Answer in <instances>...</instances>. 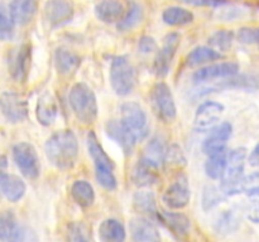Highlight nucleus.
<instances>
[{"instance_id":"nucleus-22","label":"nucleus","mask_w":259,"mask_h":242,"mask_svg":"<svg viewBox=\"0 0 259 242\" xmlns=\"http://www.w3.org/2000/svg\"><path fill=\"white\" fill-rule=\"evenodd\" d=\"M131 231L134 242H161L158 229L146 217L132 219Z\"/></svg>"},{"instance_id":"nucleus-35","label":"nucleus","mask_w":259,"mask_h":242,"mask_svg":"<svg viewBox=\"0 0 259 242\" xmlns=\"http://www.w3.org/2000/svg\"><path fill=\"white\" fill-rule=\"evenodd\" d=\"M143 20V8L139 3L132 2L120 22L116 24L120 32H129L134 29Z\"/></svg>"},{"instance_id":"nucleus-10","label":"nucleus","mask_w":259,"mask_h":242,"mask_svg":"<svg viewBox=\"0 0 259 242\" xmlns=\"http://www.w3.org/2000/svg\"><path fill=\"white\" fill-rule=\"evenodd\" d=\"M224 90H244V91H255L259 90V77L254 75H239L233 77L225 78V80L217 81L212 86H205L200 88L197 96L207 95L211 92H219Z\"/></svg>"},{"instance_id":"nucleus-34","label":"nucleus","mask_w":259,"mask_h":242,"mask_svg":"<svg viewBox=\"0 0 259 242\" xmlns=\"http://www.w3.org/2000/svg\"><path fill=\"white\" fill-rule=\"evenodd\" d=\"M166 151L167 148L163 143V139L161 136H154V138H152L148 141V144L144 148V153L142 155V158L147 159L148 161L156 164L157 166L161 168L162 165H164Z\"/></svg>"},{"instance_id":"nucleus-33","label":"nucleus","mask_w":259,"mask_h":242,"mask_svg":"<svg viewBox=\"0 0 259 242\" xmlns=\"http://www.w3.org/2000/svg\"><path fill=\"white\" fill-rule=\"evenodd\" d=\"M195 17L182 7H168L162 13V20L171 27H185L194 22Z\"/></svg>"},{"instance_id":"nucleus-20","label":"nucleus","mask_w":259,"mask_h":242,"mask_svg":"<svg viewBox=\"0 0 259 242\" xmlns=\"http://www.w3.org/2000/svg\"><path fill=\"white\" fill-rule=\"evenodd\" d=\"M159 176V166L141 158L132 169V182L138 187L153 186Z\"/></svg>"},{"instance_id":"nucleus-4","label":"nucleus","mask_w":259,"mask_h":242,"mask_svg":"<svg viewBox=\"0 0 259 242\" xmlns=\"http://www.w3.org/2000/svg\"><path fill=\"white\" fill-rule=\"evenodd\" d=\"M247 160V149L235 148L229 151L228 165L224 176L220 180V188L225 196H235L242 193V183L244 180V165Z\"/></svg>"},{"instance_id":"nucleus-7","label":"nucleus","mask_w":259,"mask_h":242,"mask_svg":"<svg viewBox=\"0 0 259 242\" xmlns=\"http://www.w3.org/2000/svg\"><path fill=\"white\" fill-rule=\"evenodd\" d=\"M120 117L121 123L136 136L137 141L144 140L148 136V116L139 103L134 101L123 103L120 107Z\"/></svg>"},{"instance_id":"nucleus-37","label":"nucleus","mask_w":259,"mask_h":242,"mask_svg":"<svg viewBox=\"0 0 259 242\" xmlns=\"http://www.w3.org/2000/svg\"><path fill=\"white\" fill-rule=\"evenodd\" d=\"M234 40V33L229 29H220L212 33L209 37L207 42H209L210 47L218 49L220 52H227L230 49Z\"/></svg>"},{"instance_id":"nucleus-19","label":"nucleus","mask_w":259,"mask_h":242,"mask_svg":"<svg viewBox=\"0 0 259 242\" xmlns=\"http://www.w3.org/2000/svg\"><path fill=\"white\" fill-rule=\"evenodd\" d=\"M19 226L12 211H5L0 217V239L2 242H28L29 234Z\"/></svg>"},{"instance_id":"nucleus-31","label":"nucleus","mask_w":259,"mask_h":242,"mask_svg":"<svg viewBox=\"0 0 259 242\" xmlns=\"http://www.w3.org/2000/svg\"><path fill=\"white\" fill-rule=\"evenodd\" d=\"M133 206L138 213L143 217H149V218H157V204L154 194L152 192L141 191L134 194Z\"/></svg>"},{"instance_id":"nucleus-3","label":"nucleus","mask_w":259,"mask_h":242,"mask_svg":"<svg viewBox=\"0 0 259 242\" xmlns=\"http://www.w3.org/2000/svg\"><path fill=\"white\" fill-rule=\"evenodd\" d=\"M68 102L73 115L81 124L90 125L95 123L99 112L98 100L90 86L82 82L73 85L68 93Z\"/></svg>"},{"instance_id":"nucleus-16","label":"nucleus","mask_w":259,"mask_h":242,"mask_svg":"<svg viewBox=\"0 0 259 242\" xmlns=\"http://www.w3.org/2000/svg\"><path fill=\"white\" fill-rule=\"evenodd\" d=\"M45 15L52 28L62 27L72 19L73 5L68 0H48L45 7Z\"/></svg>"},{"instance_id":"nucleus-42","label":"nucleus","mask_w":259,"mask_h":242,"mask_svg":"<svg viewBox=\"0 0 259 242\" xmlns=\"http://www.w3.org/2000/svg\"><path fill=\"white\" fill-rule=\"evenodd\" d=\"M68 242H91L88 228L82 223H71L67 231Z\"/></svg>"},{"instance_id":"nucleus-44","label":"nucleus","mask_w":259,"mask_h":242,"mask_svg":"<svg viewBox=\"0 0 259 242\" xmlns=\"http://www.w3.org/2000/svg\"><path fill=\"white\" fill-rule=\"evenodd\" d=\"M242 193H259V170L244 176V180L242 183Z\"/></svg>"},{"instance_id":"nucleus-28","label":"nucleus","mask_w":259,"mask_h":242,"mask_svg":"<svg viewBox=\"0 0 259 242\" xmlns=\"http://www.w3.org/2000/svg\"><path fill=\"white\" fill-rule=\"evenodd\" d=\"M81 65V58L76 53L66 49V48H58L55 52V66L58 73L63 76H68L75 72Z\"/></svg>"},{"instance_id":"nucleus-36","label":"nucleus","mask_w":259,"mask_h":242,"mask_svg":"<svg viewBox=\"0 0 259 242\" xmlns=\"http://www.w3.org/2000/svg\"><path fill=\"white\" fill-rule=\"evenodd\" d=\"M187 158L184 150L177 144H172L167 148L166 156H164V166L169 170H181L186 166Z\"/></svg>"},{"instance_id":"nucleus-26","label":"nucleus","mask_w":259,"mask_h":242,"mask_svg":"<svg viewBox=\"0 0 259 242\" xmlns=\"http://www.w3.org/2000/svg\"><path fill=\"white\" fill-rule=\"evenodd\" d=\"M58 107L56 98L51 93L46 92L39 97L35 108V115H37L38 123L45 126H50L55 123L57 117Z\"/></svg>"},{"instance_id":"nucleus-29","label":"nucleus","mask_w":259,"mask_h":242,"mask_svg":"<svg viewBox=\"0 0 259 242\" xmlns=\"http://www.w3.org/2000/svg\"><path fill=\"white\" fill-rule=\"evenodd\" d=\"M71 197L76 204L82 208H88V207L93 206L95 202V191L88 180L78 179V180L73 182L72 187H71Z\"/></svg>"},{"instance_id":"nucleus-47","label":"nucleus","mask_w":259,"mask_h":242,"mask_svg":"<svg viewBox=\"0 0 259 242\" xmlns=\"http://www.w3.org/2000/svg\"><path fill=\"white\" fill-rule=\"evenodd\" d=\"M248 161H249L250 165L259 166V143L255 145V148L253 149L250 155L248 156Z\"/></svg>"},{"instance_id":"nucleus-43","label":"nucleus","mask_w":259,"mask_h":242,"mask_svg":"<svg viewBox=\"0 0 259 242\" xmlns=\"http://www.w3.org/2000/svg\"><path fill=\"white\" fill-rule=\"evenodd\" d=\"M247 217L253 223L259 224V193L248 194Z\"/></svg>"},{"instance_id":"nucleus-11","label":"nucleus","mask_w":259,"mask_h":242,"mask_svg":"<svg viewBox=\"0 0 259 242\" xmlns=\"http://www.w3.org/2000/svg\"><path fill=\"white\" fill-rule=\"evenodd\" d=\"M191 198V189H190L189 180L186 175L180 174L174 183L168 186L164 191L163 202L171 209H182L190 203Z\"/></svg>"},{"instance_id":"nucleus-12","label":"nucleus","mask_w":259,"mask_h":242,"mask_svg":"<svg viewBox=\"0 0 259 242\" xmlns=\"http://www.w3.org/2000/svg\"><path fill=\"white\" fill-rule=\"evenodd\" d=\"M0 106L3 116L10 124L22 123L28 115L27 101L12 91H5L2 93Z\"/></svg>"},{"instance_id":"nucleus-21","label":"nucleus","mask_w":259,"mask_h":242,"mask_svg":"<svg viewBox=\"0 0 259 242\" xmlns=\"http://www.w3.org/2000/svg\"><path fill=\"white\" fill-rule=\"evenodd\" d=\"M30 60H32V45L23 44L13 57L9 67V72L12 73V77L17 82H24L27 80L30 68Z\"/></svg>"},{"instance_id":"nucleus-5","label":"nucleus","mask_w":259,"mask_h":242,"mask_svg":"<svg viewBox=\"0 0 259 242\" xmlns=\"http://www.w3.org/2000/svg\"><path fill=\"white\" fill-rule=\"evenodd\" d=\"M110 85L118 96H128L137 85V72L125 55H118L111 60Z\"/></svg>"},{"instance_id":"nucleus-13","label":"nucleus","mask_w":259,"mask_h":242,"mask_svg":"<svg viewBox=\"0 0 259 242\" xmlns=\"http://www.w3.org/2000/svg\"><path fill=\"white\" fill-rule=\"evenodd\" d=\"M224 105L218 101H205L199 107L194 116V125L197 130L206 131L211 130L214 126L219 124L223 113H224Z\"/></svg>"},{"instance_id":"nucleus-8","label":"nucleus","mask_w":259,"mask_h":242,"mask_svg":"<svg viewBox=\"0 0 259 242\" xmlns=\"http://www.w3.org/2000/svg\"><path fill=\"white\" fill-rule=\"evenodd\" d=\"M13 160L20 173L27 179L34 180L40 174V160L34 146L29 143H18L13 146Z\"/></svg>"},{"instance_id":"nucleus-46","label":"nucleus","mask_w":259,"mask_h":242,"mask_svg":"<svg viewBox=\"0 0 259 242\" xmlns=\"http://www.w3.org/2000/svg\"><path fill=\"white\" fill-rule=\"evenodd\" d=\"M187 5H194V7H222L227 4V0H179Z\"/></svg>"},{"instance_id":"nucleus-45","label":"nucleus","mask_w":259,"mask_h":242,"mask_svg":"<svg viewBox=\"0 0 259 242\" xmlns=\"http://www.w3.org/2000/svg\"><path fill=\"white\" fill-rule=\"evenodd\" d=\"M138 49L141 53L148 54V53L157 50V42L154 40V38L149 37V35H143L138 42Z\"/></svg>"},{"instance_id":"nucleus-27","label":"nucleus","mask_w":259,"mask_h":242,"mask_svg":"<svg viewBox=\"0 0 259 242\" xmlns=\"http://www.w3.org/2000/svg\"><path fill=\"white\" fill-rule=\"evenodd\" d=\"M99 236L103 242H125V227L115 218H108L101 222Z\"/></svg>"},{"instance_id":"nucleus-15","label":"nucleus","mask_w":259,"mask_h":242,"mask_svg":"<svg viewBox=\"0 0 259 242\" xmlns=\"http://www.w3.org/2000/svg\"><path fill=\"white\" fill-rule=\"evenodd\" d=\"M156 219L174 234L175 238L180 239V241H185L190 236L191 222L184 213L162 211L158 212Z\"/></svg>"},{"instance_id":"nucleus-23","label":"nucleus","mask_w":259,"mask_h":242,"mask_svg":"<svg viewBox=\"0 0 259 242\" xmlns=\"http://www.w3.org/2000/svg\"><path fill=\"white\" fill-rule=\"evenodd\" d=\"M0 189L5 198L9 202H18L24 197L27 186L19 176L14 174H8L3 171L0 175Z\"/></svg>"},{"instance_id":"nucleus-18","label":"nucleus","mask_w":259,"mask_h":242,"mask_svg":"<svg viewBox=\"0 0 259 242\" xmlns=\"http://www.w3.org/2000/svg\"><path fill=\"white\" fill-rule=\"evenodd\" d=\"M105 133L111 140L115 141L126 156L132 155L136 146L137 139L128 129L125 128L121 120H110L105 125Z\"/></svg>"},{"instance_id":"nucleus-41","label":"nucleus","mask_w":259,"mask_h":242,"mask_svg":"<svg viewBox=\"0 0 259 242\" xmlns=\"http://www.w3.org/2000/svg\"><path fill=\"white\" fill-rule=\"evenodd\" d=\"M237 39L243 44H259V27H243L238 30Z\"/></svg>"},{"instance_id":"nucleus-17","label":"nucleus","mask_w":259,"mask_h":242,"mask_svg":"<svg viewBox=\"0 0 259 242\" xmlns=\"http://www.w3.org/2000/svg\"><path fill=\"white\" fill-rule=\"evenodd\" d=\"M233 126L230 123H220L209 130V135L202 143V151L206 155L224 150L228 141L232 138Z\"/></svg>"},{"instance_id":"nucleus-2","label":"nucleus","mask_w":259,"mask_h":242,"mask_svg":"<svg viewBox=\"0 0 259 242\" xmlns=\"http://www.w3.org/2000/svg\"><path fill=\"white\" fill-rule=\"evenodd\" d=\"M88 150L95 166L96 182L106 191H114L118 187V180L114 174L113 160L104 150L103 145L99 141L98 136L94 131H90L88 135Z\"/></svg>"},{"instance_id":"nucleus-40","label":"nucleus","mask_w":259,"mask_h":242,"mask_svg":"<svg viewBox=\"0 0 259 242\" xmlns=\"http://www.w3.org/2000/svg\"><path fill=\"white\" fill-rule=\"evenodd\" d=\"M14 20L10 17L9 10L2 7L0 10V38L3 40H9L14 34Z\"/></svg>"},{"instance_id":"nucleus-9","label":"nucleus","mask_w":259,"mask_h":242,"mask_svg":"<svg viewBox=\"0 0 259 242\" xmlns=\"http://www.w3.org/2000/svg\"><path fill=\"white\" fill-rule=\"evenodd\" d=\"M181 44L179 33H168L163 39V45L158 49L153 62V72L158 78H164L171 70V65Z\"/></svg>"},{"instance_id":"nucleus-39","label":"nucleus","mask_w":259,"mask_h":242,"mask_svg":"<svg viewBox=\"0 0 259 242\" xmlns=\"http://www.w3.org/2000/svg\"><path fill=\"white\" fill-rule=\"evenodd\" d=\"M225 193L222 191V188H218L215 186H206L204 192H202V202L201 206L205 211L215 208L218 204L222 203L225 198Z\"/></svg>"},{"instance_id":"nucleus-30","label":"nucleus","mask_w":259,"mask_h":242,"mask_svg":"<svg viewBox=\"0 0 259 242\" xmlns=\"http://www.w3.org/2000/svg\"><path fill=\"white\" fill-rule=\"evenodd\" d=\"M228 155L229 153L227 149L207 155L205 161V173L210 179H222L224 176L228 165Z\"/></svg>"},{"instance_id":"nucleus-38","label":"nucleus","mask_w":259,"mask_h":242,"mask_svg":"<svg viewBox=\"0 0 259 242\" xmlns=\"http://www.w3.org/2000/svg\"><path fill=\"white\" fill-rule=\"evenodd\" d=\"M239 226L237 214L233 211H225L218 217L215 222V231L219 234H229L237 231Z\"/></svg>"},{"instance_id":"nucleus-25","label":"nucleus","mask_w":259,"mask_h":242,"mask_svg":"<svg viewBox=\"0 0 259 242\" xmlns=\"http://www.w3.org/2000/svg\"><path fill=\"white\" fill-rule=\"evenodd\" d=\"M125 14L123 4L118 0H100L95 7V15L104 23H119Z\"/></svg>"},{"instance_id":"nucleus-6","label":"nucleus","mask_w":259,"mask_h":242,"mask_svg":"<svg viewBox=\"0 0 259 242\" xmlns=\"http://www.w3.org/2000/svg\"><path fill=\"white\" fill-rule=\"evenodd\" d=\"M153 112L162 123L171 124L177 117V106L172 91L164 82H158L152 87L149 93Z\"/></svg>"},{"instance_id":"nucleus-32","label":"nucleus","mask_w":259,"mask_h":242,"mask_svg":"<svg viewBox=\"0 0 259 242\" xmlns=\"http://www.w3.org/2000/svg\"><path fill=\"white\" fill-rule=\"evenodd\" d=\"M223 54L219 50L214 49L211 47H204V45H200V47L194 48L191 52L187 54L186 57V65L189 67H197V66H202L205 63L214 62V60L222 59Z\"/></svg>"},{"instance_id":"nucleus-24","label":"nucleus","mask_w":259,"mask_h":242,"mask_svg":"<svg viewBox=\"0 0 259 242\" xmlns=\"http://www.w3.org/2000/svg\"><path fill=\"white\" fill-rule=\"evenodd\" d=\"M37 9V0H13L9 4L10 17L18 25H25L32 22Z\"/></svg>"},{"instance_id":"nucleus-14","label":"nucleus","mask_w":259,"mask_h":242,"mask_svg":"<svg viewBox=\"0 0 259 242\" xmlns=\"http://www.w3.org/2000/svg\"><path fill=\"white\" fill-rule=\"evenodd\" d=\"M238 71H239V66L235 62L215 63V65H210L197 70L192 75V80L196 83L212 82V81L225 80V78L237 76Z\"/></svg>"},{"instance_id":"nucleus-1","label":"nucleus","mask_w":259,"mask_h":242,"mask_svg":"<svg viewBox=\"0 0 259 242\" xmlns=\"http://www.w3.org/2000/svg\"><path fill=\"white\" fill-rule=\"evenodd\" d=\"M48 161L60 170L72 169L78 156V141L72 130H61L53 134L45 145Z\"/></svg>"}]
</instances>
